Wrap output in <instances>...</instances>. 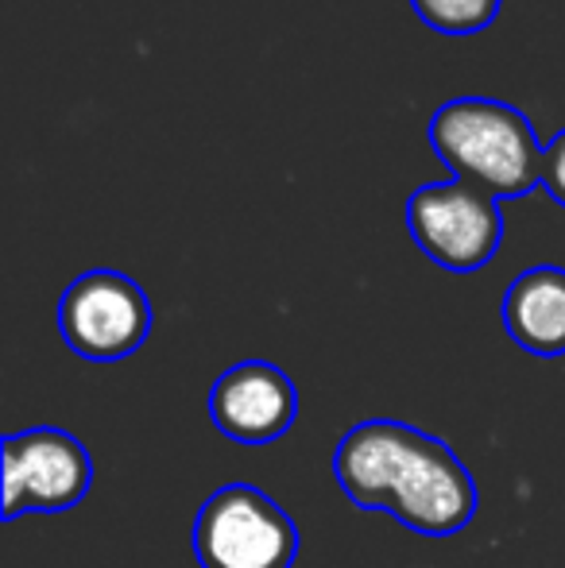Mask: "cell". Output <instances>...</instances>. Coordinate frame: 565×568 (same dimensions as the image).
I'll return each instance as SVG.
<instances>
[{
    "label": "cell",
    "mask_w": 565,
    "mask_h": 568,
    "mask_svg": "<svg viewBox=\"0 0 565 568\" xmlns=\"http://www.w3.org/2000/svg\"><path fill=\"white\" fill-rule=\"evenodd\" d=\"M194 557L202 568H291L299 526L260 487L225 484L198 510Z\"/></svg>",
    "instance_id": "obj_3"
},
{
    "label": "cell",
    "mask_w": 565,
    "mask_h": 568,
    "mask_svg": "<svg viewBox=\"0 0 565 568\" xmlns=\"http://www.w3.org/2000/svg\"><path fill=\"white\" fill-rule=\"evenodd\" d=\"M543 190L565 210V132L543 148Z\"/></svg>",
    "instance_id": "obj_10"
},
{
    "label": "cell",
    "mask_w": 565,
    "mask_h": 568,
    "mask_svg": "<svg viewBox=\"0 0 565 568\" xmlns=\"http://www.w3.org/2000/svg\"><path fill=\"white\" fill-rule=\"evenodd\" d=\"M299 390L283 367L268 359L233 364L210 387V422L236 445H272L294 426Z\"/></svg>",
    "instance_id": "obj_7"
},
{
    "label": "cell",
    "mask_w": 565,
    "mask_h": 568,
    "mask_svg": "<svg viewBox=\"0 0 565 568\" xmlns=\"http://www.w3.org/2000/svg\"><path fill=\"white\" fill-rule=\"evenodd\" d=\"M333 479L361 510H384L423 538H453L476 518L473 471L442 442L407 422H356L333 449Z\"/></svg>",
    "instance_id": "obj_1"
},
{
    "label": "cell",
    "mask_w": 565,
    "mask_h": 568,
    "mask_svg": "<svg viewBox=\"0 0 565 568\" xmlns=\"http://www.w3.org/2000/svg\"><path fill=\"white\" fill-rule=\"evenodd\" d=\"M411 8L442 36H473L500 16V0H411Z\"/></svg>",
    "instance_id": "obj_9"
},
{
    "label": "cell",
    "mask_w": 565,
    "mask_h": 568,
    "mask_svg": "<svg viewBox=\"0 0 565 568\" xmlns=\"http://www.w3.org/2000/svg\"><path fill=\"white\" fill-rule=\"evenodd\" d=\"M93 460L74 434L36 426L4 437V523L20 515H59L85 499Z\"/></svg>",
    "instance_id": "obj_6"
},
{
    "label": "cell",
    "mask_w": 565,
    "mask_h": 568,
    "mask_svg": "<svg viewBox=\"0 0 565 568\" xmlns=\"http://www.w3.org/2000/svg\"><path fill=\"white\" fill-rule=\"evenodd\" d=\"M426 135L461 182H473L496 202L543 186V143L507 101L453 98L430 116Z\"/></svg>",
    "instance_id": "obj_2"
},
{
    "label": "cell",
    "mask_w": 565,
    "mask_h": 568,
    "mask_svg": "<svg viewBox=\"0 0 565 568\" xmlns=\"http://www.w3.org/2000/svg\"><path fill=\"white\" fill-rule=\"evenodd\" d=\"M59 333L82 359L113 364L148 341L151 302L124 271H85L59 298Z\"/></svg>",
    "instance_id": "obj_5"
},
{
    "label": "cell",
    "mask_w": 565,
    "mask_h": 568,
    "mask_svg": "<svg viewBox=\"0 0 565 568\" xmlns=\"http://www.w3.org/2000/svg\"><path fill=\"white\" fill-rule=\"evenodd\" d=\"M504 329L531 356H565V267H531L504 294Z\"/></svg>",
    "instance_id": "obj_8"
},
{
    "label": "cell",
    "mask_w": 565,
    "mask_h": 568,
    "mask_svg": "<svg viewBox=\"0 0 565 568\" xmlns=\"http://www.w3.org/2000/svg\"><path fill=\"white\" fill-rule=\"evenodd\" d=\"M407 229L418 252L453 275L481 271L504 244L500 202L461 179L418 186L407 202Z\"/></svg>",
    "instance_id": "obj_4"
}]
</instances>
